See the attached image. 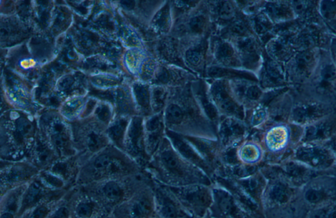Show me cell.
<instances>
[{"instance_id": "9a60e30c", "label": "cell", "mask_w": 336, "mask_h": 218, "mask_svg": "<svg viewBox=\"0 0 336 218\" xmlns=\"http://www.w3.org/2000/svg\"><path fill=\"white\" fill-rule=\"evenodd\" d=\"M217 60L224 64H235V52L233 47L228 43H221L218 45L216 50Z\"/></svg>"}, {"instance_id": "2e32d148", "label": "cell", "mask_w": 336, "mask_h": 218, "mask_svg": "<svg viewBox=\"0 0 336 218\" xmlns=\"http://www.w3.org/2000/svg\"><path fill=\"white\" fill-rule=\"evenodd\" d=\"M327 194H328V192L323 187H321V186L319 187L318 185L315 187L314 185H312L308 187L305 190L304 197L308 203L315 204L321 203L325 199Z\"/></svg>"}, {"instance_id": "7402d4cb", "label": "cell", "mask_w": 336, "mask_h": 218, "mask_svg": "<svg viewBox=\"0 0 336 218\" xmlns=\"http://www.w3.org/2000/svg\"><path fill=\"white\" fill-rule=\"evenodd\" d=\"M268 10L272 15L278 18L287 17L290 13L287 7L278 4H271L268 7Z\"/></svg>"}, {"instance_id": "4316f807", "label": "cell", "mask_w": 336, "mask_h": 218, "mask_svg": "<svg viewBox=\"0 0 336 218\" xmlns=\"http://www.w3.org/2000/svg\"><path fill=\"white\" fill-rule=\"evenodd\" d=\"M268 74L272 78L280 79L283 78L282 71L278 66L273 62H269L267 65Z\"/></svg>"}, {"instance_id": "4dcf8cb0", "label": "cell", "mask_w": 336, "mask_h": 218, "mask_svg": "<svg viewBox=\"0 0 336 218\" xmlns=\"http://www.w3.org/2000/svg\"><path fill=\"white\" fill-rule=\"evenodd\" d=\"M265 117V111L264 109L258 108L255 111L252 117V123L254 125L260 124L264 120Z\"/></svg>"}, {"instance_id": "d4e9b609", "label": "cell", "mask_w": 336, "mask_h": 218, "mask_svg": "<svg viewBox=\"0 0 336 218\" xmlns=\"http://www.w3.org/2000/svg\"><path fill=\"white\" fill-rule=\"evenodd\" d=\"M186 58L190 64L194 66H198L201 64L202 61V54L197 49L188 50L186 53Z\"/></svg>"}, {"instance_id": "6da1fadb", "label": "cell", "mask_w": 336, "mask_h": 218, "mask_svg": "<svg viewBox=\"0 0 336 218\" xmlns=\"http://www.w3.org/2000/svg\"><path fill=\"white\" fill-rule=\"evenodd\" d=\"M294 159L316 172L328 171L336 164L332 150L313 145L299 147L295 152Z\"/></svg>"}, {"instance_id": "d6a6232c", "label": "cell", "mask_w": 336, "mask_h": 218, "mask_svg": "<svg viewBox=\"0 0 336 218\" xmlns=\"http://www.w3.org/2000/svg\"><path fill=\"white\" fill-rule=\"evenodd\" d=\"M294 5L295 10L298 13H303L307 9V5L304 2H295Z\"/></svg>"}, {"instance_id": "d6986e66", "label": "cell", "mask_w": 336, "mask_h": 218, "mask_svg": "<svg viewBox=\"0 0 336 218\" xmlns=\"http://www.w3.org/2000/svg\"><path fill=\"white\" fill-rule=\"evenodd\" d=\"M183 118L182 110L178 106L172 104L165 111V119L170 124L180 123Z\"/></svg>"}, {"instance_id": "9c48e42d", "label": "cell", "mask_w": 336, "mask_h": 218, "mask_svg": "<svg viewBox=\"0 0 336 218\" xmlns=\"http://www.w3.org/2000/svg\"><path fill=\"white\" fill-rule=\"evenodd\" d=\"M61 198L43 202L27 211L20 218H47L53 212Z\"/></svg>"}, {"instance_id": "52a82bcc", "label": "cell", "mask_w": 336, "mask_h": 218, "mask_svg": "<svg viewBox=\"0 0 336 218\" xmlns=\"http://www.w3.org/2000/svg\"><path fill=\"white\" fill-rule=\"evenodd\" d=\"M212 94L213 99L216 101L218 105L222 110L229 113H239V108L229 96L228 86L226 83L222 81H217L213 84L212 88Z\"/></svg>"}, {"instance_id": "30bf717a", "label": "cell", "mask_w": 336, "mask_h": 218, "mask_svg": "<svg viewBox=\"0 0 336 218\" xmlns=\"http://www.w3.org/2000/svg\"><path fill=\"white\" fill-rule=\"evenodd\" d=\"M244 61L247 66L255 65L259 60V56L255 42L249 38H244L238 42Z\"/></svg>"}, {"instance_id": "83f0119b", "label": "cell", "mask_w": 336, "mask_h": 218, "mask_svg": "<svg viewBox=\"0 0 336 218\" xmlns=\"http://www.w3.org/2000/svg\"><path fill=\"white\" fill-rule=\"evenodd\" d=\"M322 78L325 81H332L336 78V68L333 65H327L321 72Z\"/></svg>"}, {"instance_id": "8fae6325", "label": "cell", "mask_w": 336, "mask_h": 218, "mask_svg": "<svg viewBox=\"0 0 336 218\" xmlns=\"http://www.w3.org/2000/svg\"><path fill=\"white\" fill-rule=\"evenodd\" d=\"M113 160L114 159L108 154H103L97 156L90 166L91 173L95 178H100L103 176V175L109 174Z\"/></svg>"}, {"instance_id": "f546056e", "label": "cell", "mask_w": 336, "mask_h": 218, "mask_svg": "<svg viewBox=\"0 0 336 218\" xmlns=\"http://www.w3.org/2000/svg\"><path fill=\"white\" fill-rule=\"evenodd\" d=\"M161 212L165 217L167 218H174L176 215V210H175L174 206H172L170 204H163L162 209H161Z\"/></svg>"}, {"instance_id": "ffe728a7", "label": "cell", "mask_w": 336, "mask_h": 218, "mask_svg": "<svg viewBox=\"0 0 336 218\" xmlns=\"http://www.w3.org/2000/svg\"><path fill=\"white\" fill-rule=\"evenodd\" d=\"M243 160L248 162H255L260 158V151L254 145H246L243 147L241 151Z\"/></svg>"}, {"instance_id": "836d02e7", "label": "cell", "mask_w": 336, "mask_h": 218, "mask_svg": "<svg viewBox=\"0 0 336 218\" xmlns=\"http://www.w3.org/2000/svg\"><path fill=\"white\" fill-rule=\"evenodd\" d=\"M326 218H336V209L330 211Z\"/></svg>"}, {"instance_id": "484cf974", "label": "cell", "mask_w": 336, "mask_h": 218, "mask_svg": "<svg viewBox=\"0 0 336 218\" xmlns=\"http://www.w3.org/2000/svg\"><path fill=\"white\" fill-rule=\"evenodd\" d=\"M245 95L249 99L257 100L262 95V90L257 86H249L247 88H244Z\"/></svg>"}, {"instance_id": "7a4b0ae2", "label": "cell", "mask_w": 336, "mask_h": 218, "mask_svg": "<svg viewBox=\"0 0 336 218\" xmlns=\"http://www.w3.org/2000/svg\"><path fill=\"white\" fill-rule=\"evenodd\" d=\"M153 204L145 192H136L130 198L113 210V218H150Z\"/></svg>"}, {"instance_id": "cb8c5ba5", "label": "cell", "mask_w": 336, "mask_h": 218, "mask_svg": "<svg viewBox=\"0 0 336 218\" xmlns=\"http://www.w3.org/2000/svg\"><path fill=\"white\" fill-rule=\"evenodd\" d=\"M336 11V3L333 2H324L322 4L321 12L326 19H331L334 15Z\"/></svg>"}, {"instance_id": "5b68a950", "label": "cell", "mask_w": 336, "mask_h": 218, "mask_svg": "<svg viewBox=\"0 0 336 218\" xmlns=\"http://www.w3.org/2000/svg\"><path fill=\"white\" fill-rule=\"evenodd\" d=\"M327 108L317 103L304 104L294 108L292 119L294 123L305 124L323 117Z\"/></svg>"}, {"instance_id": "e0dca14e", "label": "cell", "mask_w": 336, "mask_h": 218, "mask_svg": "<svg viewBox=\"0 0 336 218\" xmlns=\"http://www.w3.org/2000/svg\"><path fill=\"white\" fill-rule=\"evenodd\" d=\"M171 24V15L169 6H165L156 15L154 19V25L159 31L165 32L169 29Z\"/></svg>"}, {"instance_id": "3957f363", "label": "cell", "mask_w": 336, "mask_h": 218, "mask_svg": "<svg viewBox=\"0 0 336 218\" xmlns=\"http://www.w3.org/2000/svg\"><path fill=\"white\" fill-rule=\"evenodd\" d=\"M71 211V218H100L113 215L112 212L83 189L73 192Z\"/></svg>"}, {"instance_id": "277c9868", "label": "cell", "mask_w": 336, "mask_h": 218, "mask_svg": "<svg viewBox=\"0 0 336 218\" xmlns=\"http://www.w3.org/2000/svg\"><path fill=\"white\" fill-rule=\"evenodd\" d=\"M26 186L24 184L2 195L0 218H19L20 203Z\"/></svg>"}, {"instance_id": "44dd1931", "label": "cell", "mask_w": 336, "mask_h": 218, "mask_svg": "<svg viewBox=\"0 0 336 218\" xmlns=\"http://www.w3.org/2000/svg\"><path fill=\"white\" fill-rule=\"evenodd\" d=\"M206 24L205 18L203 15L195 16L190 20L189 26L190 30L194 33H199L203 31Z\"/></svg>"}, {"instance_id": "1f68e13d", "label": "cell", "mask_w": 336, "mask_h": 218, "mask_svg": "<svg viewBox=\"0 0 336 218\" xmlns=\"http://www.w3.org/2000/svg\"><path fill=\"white\" fill-rule=\"evenodd\" d=\"M330 211L328 208H321L317 210L310 218H326Z\"/></svg>"}, {"instance_id": "f1b7e54d", "label": "cell", "mask_w": 336, "mask_h": 218, "mask_svg": "<svg viewBox=\"0 0 336 218\" xmlns=\"http://www.w3.org/2000/svg\"><path fill=\"white\" fill-rule=\"evenodd\" d=\"M220 17L223 19H231L234 16V9L231 4L224 3L219 9Z\"/></svg>"}, {"instance_id": "7c38bea8", "label": "cell", "mask_w": 336, "mask_h": 218, "mask_svg": "<svg viewBox=\"0 0 336 218\" xmlns=\"http://www.w3.org/2000/svg\"><path fill=\"white\" fill-rule=\"evenodd\" d=\"M287 139V131L285 128H274L268 133L267 136V146L272 151H278L285 146Z\"/></svg>"}, {"instance_id": "5bb4252c", "label": "cell", "mask_w": 336, "mask_h": 218, "mask_svg": "<svg viewBox=\"0 0 336 218\" xmlns=\"http://www.w3.org/2000/svg\"><path fill=\"white\" fill-rule=\"evenodd\" d=\"M208 74L213 78H220V77H235V78H242L249 79H254L253 75L246 72L238 71L231 69H222L219 67H212L208 70Z\"/></svg>"}, {"instance_id": "ba28073f", "label": "cell", "mask_w": 336, "mask_h": 218, "mask_svg": "<svg viewBox=\"0 0 336 218\" xmlns=\"http://www.w3.org/2000/svg\"><path fill=\"white\" fill-rule=\"evenodd\" d=\"M285 170L292 181L309 180L313 176V171L298 161L292 159L285 163Z\"/></svg>"}, {"instance_id": "ac0fdd59", "label": "cell", "mask_w": 336, "mask_h": 218, "mask_svg": "<svg viewBox=\"0 0 336 218\" xmlns=\"http://www.w3.org/2000/svg\"><path fill=\"white\" fill-rule=\"evenodd\" d=\"M313 56L310 51H303L296 58L297 68L299 72L305 73L310 69L313 62Z\"/></svg>"}, {"instance_id": "8992f818", "label": "cell", "mask_w": 336, "mask_h": 218, "mask_svg": "<svg viewBox=\"0 0 336 218\" xmlns=\"http://www.w3.org/2000/svg\"><path fill=\"white\" fill-rule=\"evenodd\" d=\"M335 129V122L333 120H321L315 124L309 125L304 133L305 142H317L328 139Z\"/></svg>"}, {"instance_id": "4fadbf2b", "label": "cell", "mask_w": 336, "mask_h": 218, "mask_svg": "<svg viewBox=\"0 0 336 218\" xmlns=\"http://www.w3.org/2000/svg\"><path fill=\"white\" fill-rule=\"evenodd\" d=\"M292 192L287 184L278 182L274 184L270 190L269 195L272 200L278 203H285L289 201Z\"/></svg>"}, {"instance_id": "e575fe53", "label": "cell", "mask_w": 336, "mask_h": 218, "mask_svg": "<svg viewBox=\"0 0 336 218\" xmlns=\"http://www.w3.org/2000/svg\"><path fill=\"white\" fill-rule=\"evenodd\" d=\"M333 153H334L336 158V144L334 145V148L332 150Z\"/></svg>"}, {"instance_id": "603a6c76", "label": "cell", "mask_w": 336, "mask_h": 218, "mask_svg": "<svg viewBox=\"0 0 336 218\" xmlns=\"http://www.w3.org/2000/svg\"><path fill=\"white\" fill-rule=\"evenodd\" d=\"M271 51L272 54L277 58H283L288 53L287 45L283 42H276L272 45Z\"/></svg>"}]
</instances>
